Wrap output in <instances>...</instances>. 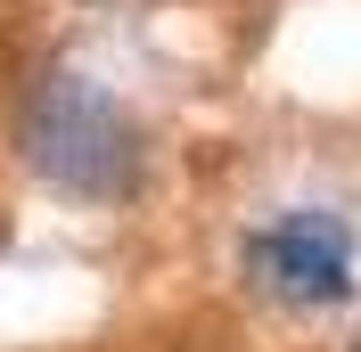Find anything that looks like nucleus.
Masks as SVG:
<instances>
[{
	"instance_id": "f03ea898",
	"label": "nucleus",
	"mask_w": 361,
	"mask_h": 352,
	"mask_svg": "<svg viewBox=\"0 0 361 352\" xmlns=\"http://www.w3.org/2000/svg\"><path fill=\"white\" fill-rule=\"evenodd\" d=\"M247 270H255L263 295H279V303L329 311V303L353 295V230H345L329 205H295V213H279L271 230L247 238Z\"/></svg>"
},
{
	"instance_id": "f257e3e1",
	"label": "nucleus",
	"mask_w": 361,
	"mask_h": 352,
	"mask_svg": "<svg viewBox=\"0 0 361 352\" xmlns=\"http://www.w3.org/2000/svg\"><path fill=\"white\" fill-rule=\"evenodd\" d=\"M17 148L33 164V180H49L74 205H123L148 180V139H140L132 107L115 90H99L90 74H66V66L25 82Z\"/></svg>"
},
{
	"instance_id": "7ed1b4c3",
	"label": "nucleus",
	"mask_w": 361,
	"mask_h": 352,
	"mask_svg": "<svg viewBox=\"0 0 361 352\" xmlns=\"http://www.w3.org/2000/svg\"><path fill=\"white\" fill-rule=\"evenodd\" d=\"M353 352H361V344H353Z\"/></svg>"
}]
</instances>
